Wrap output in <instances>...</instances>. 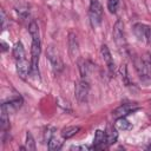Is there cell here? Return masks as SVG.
<instances>
[{"label":"cell","instance_id":"ffe728a7","mask_svg":"<svg viewBox=\"0 0 151 151\" xmlns=\"http://www.w3.org/2000/svg\"><path fill=\"white\" fill-rule=\"evenodd\" d=\"M25 147L26 150H32V151L35 150V142L31 132H26V146Z\"/></svg>","mask_w":151,"mask_h":151},{"label":"cell","instance_id":"ba28073f","mask_svg":"<svg viewBox=\"0 0 151 151\" xmlns=\"http://www.w3.org/2000/svg\"><path fill=\"white\" fill-rule=\"evenodd\" d=\"M15 66H17V73L19 74V77L21 79H26L27 76L29 74V67L31 64H28L27 59H20V60H15Z\"/></svg>","mask_w":151,"mask_h":151},{"label":"cell","instance_id":"484cf974","mask_svg":"<svg viewBox=\"0 0 151 151\" xmlns=\"http://www.w3.org/2000/svg\"><path fill=\"white\" fill-rule=\"evenodd\" d=\"M145 42L149 45V47L151 48V27H149V29H147V33H146V40H145Z\"/></svg>","mask_w":151,"mask_h":151},{"label":"cell","instance_id":"4316f807","mask_svg":"<svg viewBox=\"0 0 151 151\" xmlns=\"http://www.w3.org/2000/svg\"><path fill=\"white\" fill-rule=\"evenodd\" d=\"M1 46H2V47H1L2 52H6V51L8 50V45H7V44H6L4 40H1Z\"/></svg>","mask_w":151,"mask_h":151},{"label":"cell","instance_id":"5b68a950","mask_svg":"<svg viewBox=\"0 0 151 151\" xmlns=\"http://www.w3.org/2000/svg\"><path fill=\"white\" fill-rule=\"evenodd\" d=\"M88 93H90V84L87 83V80L81 79V80L77 81L76 87H74L76 99L80 103H85L88 98Z\"/></svg>","mask_w":151,"mask_h":151},{"label":"cell","instance_id":"cb8c5ba5","mask_svg":"<svg viewBox=\"0 0 151 151\" xmlns=\"http://www.w3.org/2000/svg\"><path fill=\"white\" fill-rule=\"evenodd\" d=\"M0 21H1V31L4 32L8 26V19H7V15L4 9H1V12H0Z\"/></svg>","mask_w":151,"mask_h":151},{"label":"cell","instance_id":"ac0fdd59","mask_svg":"<svg viewBox=\"0 0 151 151\" xmlns=\"http://www.w3.org/2000/svg\"><path fill=\"white\" fill-rule=\"evenodd\" d=\"M116 127L123 131H129L132 129V124L125 118V117H119L116 120Z\"/></svg>","mask_w":151,"mask_h":151},{"label":"cell","instance_id":"7a4b0ae2","mask_svg":"<svg viewBox=\"0 0 151 151\" xmlns=\"http://www.w3.org/2000/svg\"><path fill=\"white\" fill-rule=\"evenodd\" d=\"M90 22L93 28L98 27L101 24L103 20V7L99 2V0H90Z\"/></svg>","mask_w":151,"mask_h":151},{"label":"cell","instance_id":"7c38bea8","mask_svg":"<svg viewBox=\"0 0 151 151\" xmlns=\"http://www.w3.org/2000/svg\"><path fill=\"white\" fill-rule=\"evenodd\" d=\"M78 66H79V72H80L81 78H83V79H86V78L91 74L92 64H91L88 60L80 58V59L78 60Z\"/></svg>","mask_w":151,"mask_h":151},{"label":"cell","instance_id":"2e32d148","mask_svg":"<svg viewBox=\"0 0 151 151\" xmlns=\"http://www.w3.org/2000/svg\"><path fill=\"white\" fill-rule=\"evenodd\" d=\"M13 57L15 60H20V59H25L26 58V53H25V48L21 41L15 42L14 47H13Z\"/></svg>","mask_w":151,"mask_h":151},{"label":"cell","instance_id":"d6986e66","mask_svg":"<svg viewBox=\"0 0 151 151\" xmlns=\"http://www.w3.org/2000/svg\"><path fill=\"white\" fill-rule=\"evenodd\" d=\"M48 144V150L51 151H57V150H60L61 146H63V140L60 138H58L55 134L50 139V142L47 143Z\"/></svg>","mask_w":151,"mask_h":151},{"label":"cell","instance_id":"8fae6325","mask_svg":"<svg viewBox=\"0 0 151 151\" xmlns=\"http://www.w3.org/2000/svg\"><path fill=\"white\" fill-rule=\"evenodd\" d=\"M106 146H107V142H106L105 132L101 130H97L94 133V138H93V147L101 150V149H105Z\"/></svg>","mask_w":151,"mask_h":151},{"label":"cell","instance_id":"603a6c76","mask_svg":"<svg viewBox=\"0 0 151 151\" xmlns=\"http://www.w3.org/2000/svg\"><path fill=\"white\" fill-rule=\"evenodd\" d=\"M54 134H55V129L52 127V126H48V127L45 130V132H44V140H45L46 143H48L50 139H51Z\"/></svg>","mask_w":151,"mask_h":151},{"label":"cell","instance_id":"9c48e42d","mask_svg":"<svg viewBox=\"0 0 151 151\" xmlns=\"http://www.w3.org/2000/svg\"><path fill=\"white\" fill-rule=\"evenodd\" d=\"M150 26L145 25V24H142V22H136L132 27L133 29V33L136 35V38L139 40V41H143L145 42L146 40V33H147V29H149Z\"/></svg>","mask_w":151,"mask_h":151},{"label":"cell","instance_id":"3957f363","mask_svg":"<svg viewBox=\"0 0 151 151\" xmlns=\"http://www.w3.org/2000/svg\"><path fill=\"white\" fill-rule=\"evenodd\" d=\"M46 57H47V59H48V61H50V64H51V66L55 73H59L64 70V64H63L61 57L54 46L51 45L47 47Z\"/></svg>","mask_w":151,"mask_h":151},{"label":"cell","instance_id":"44dd1931","mask_svg":"<svg viewBox=\"0 0 151 151\" xmlns=\"http://www.w3.org/2000/svg\"><path fill=\"white\" fill-rule=\"evenodd\" d=\"M119 7V0H107V9L110 11V13L114 14L117 13Z\"/></svg>","mask_w":151,"mask_h":151},{"label":"cell","instance_id":"5bb4252c","mask_svg":"<svg viewBox=\"0 0 151 151\" xmlns=\"http://www.w3.org/2000/svg\"><path fill=\"white\" fill-rule=\"evenodd\" d=\"M8 111L7 109L1 105V113H0V129H1V132L5 134L6 131L9 129V118H8Z\"/></svg>","mask_w":151,"mask_h":151},{"label":"cell","instance_id":"9a60e30c","mask_svg":"<svg viewBox=\"0 0 151 151\" xmlns=\"http://www.w3.org/2000/svg\"><path fill=\"white\" fill-rule=\"evenodd\" d=\"M2 105L7 109L8 112H11V111H17L18 109L21 107V105H22V99H21L20 97H15V98L11 99L8 103H2Z\"/></svg>","mask_w":151,"mask_h":151},{"label":"cell","instance_id":"277c9868","mask_svg":"<svg viewBox=\"0 0 151 151\" xmlns=\"http://www.w3.org/2000/svg\"><path fill=\"white\" fill-rule=\"evenodd\" d=\"M113 38L119 48H125L126 46V40H125V32H124V22L120 19H117L114 25H113Z\"/></svg>","mask_w":151,"mask_h":151},{"label":"cell","instance_id":"7402d4cb","mask_svg":"<svg viewBox=\"0 0 151 151\" xmlns=\"http://www.w3.org/2000/svg\"><path fill=\"white\" fill-rule=\"evenodd\" d=\"M17 13L20 18L25 19L29 15V9H28L27 6H19V7H17Z\"/></svg>","mask_w":151,"mask_h":151},{"label":"cell","instance_id":"8992f818","mask_svg":"<svg viewBox=\"0 0 151 151\" xmlns=\"http://www.w3.org/2000/svg\"><path fill=\"white\" fill-rule=\"evenodd\" d=\"M136 110H138V104L137 103H126V104H122L120 106H118L112 112V114L116 118H119V117H125V116L134 112Z\"/></svg>","mask_w":151,"mask_h":151},{"label":"cell","instance_id":"30bf717a","mask_svg":"<svg viewBox=\"0 0 151 151\" xmlns=\"http://www.w3.org/2000/svg\"><path fill=\"white\" fill-rule=\"evenodd\" d=\"M100 54H101V58L105 61L107 68L110 70V72H113L114 71V61H113V58L111 55V52H110V50H109V47L106 45H101V47H100Z\"/></svg>","mask_w":151,"mask_h":151},{"label":"cell","instance_id":"6da1fadb","mask_svg":"<svg viewBox=\"0 0 151 151\" xmlns=\"http://www.w3.org/2000/svg\"><path fill=\"white\" fill-rule=\"evenodd\" d=\"M134 64V68L140 78V80L143 83L150 84L151 83V63L146 59H142V58H134L133 60Z\"/></svg>","mask_w":151,"mask_h":151},{"label":"cell","instance_id":"d4e9b609","mask_svg":"<svg viewBox=\"0 0 151 151\" xmlns=\"http://www.w3.org/2000/svg\"><path fill=\"white\" fill-rule=\"evenodd\" d=\"M122 78H123V81L125 84H129V78H127V71H126V66H123L122 67Z\"/></svg>","mask_w":151,"mask_h":151},{"label":"cell","instance_id":"4fadbf2b","mask_svg":"<svg viewBox=\"0 0 151 151\" xmlns=\"http://www.w3.org/2000/svg\"><path fill=\"white\" fill-rule=\"evenodd\" d=\"M105 134H106V142H107V145H112L117 142L118 139V132H117V127L116 125H112V124H109L106 126V130H105Z\"/></svg>","mask_w":151,"mask_h":151},{"label":"cell","instance_id":"52a82bcc","mask_svg":"<svg viewBox=\"0 0 151 151\" xmlns=\"http://www.w3.org/2000/svg\"><path fill=\"white\" fill-rule=\"evenodd\" d=\"M67 44H68V54H70L71 59L77 58L78 54H79V42H78L77 35L73 32H70L68 33Z\"/></svg>","mask_w":151,"mask_h":151},{"label":"cell","instance_id":"e0dca14e","mask_svg":"<svg viewBox=\"0 0 151 151\" xmlns=\"http://www.w3.org/2000/svg\"><path fill=\"white\" fill-rule=\"evenodd\" d=\"M80 131V127L79 126H67V127H64L61 130V138L63 139H68L71 137H73L76 133H78Z\"/></svg>","mask_w":151,"mask_h":151}]
</instances>
